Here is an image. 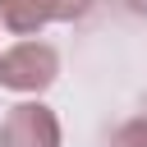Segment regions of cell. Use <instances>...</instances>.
Wrapping results in <instances>:
<instances>
[{"label":"cell","mask_w":147,"mask_h":147,"mask_svg":"<svg viewBox=\"0 0 147 147\" xmlns=\"http://www.w3.org/2000/svg\"><path fill=\"white\" fill-rule=\"evenodd\" d=\"M55 78H60V55H55L51 41L23 37V41H14V46L0 55V87H5V92L37 96V92H46Z\"/></svg>","instance_id":"cell-1"},{"label":"cell","mask_w":147,"mask_h":147,"mask_svg":"<svg viewBox=\"0 0 147 147\" xmlns=\"http://www.w3.org/2000/svg\"><path fill=\"white\" fill-rule=\"evenodd\" d=\"M92 9V0H0V28L14 37H37L46 23H74Z\"/></svg>","instance_id":"cell-2"},{"label":"cell","mask_w":147,"mask_h":147,"mask_svg":"<svg viewBox=\"0 0 147 147\" xmlns=\"http://www.w3.org/2000/svg\"><path fill=\"white\" fill-rule=\"evenodd\" d=\"M0 147H60V119L41 101H18L0 119Z\"/></svg>","instance_id":"cell-3"},{"label":"cell","mask_w":147,"mask_h":147,"mask_svg":"<svg viewBox=\"0 0 147 147\" xmlns=\"http://www.w3.org/2000/svg\"><path fill=\"white\" fill-rule=\"evenodd\" d=\"M110 147H147V119H129L110 133Z\"/></svg>","instance_id":"cell-4"},{"label":"cell","mask_w":147,"mask_h":147,"mask_svg":"<svg viewBox=\"0 0 147 147\" xmlns=\"http://www.w3.org/2000/svg\"><path fill=\"white\" fill-rule=\"evenodd\" d=\"M129 9L133 14H147V0H129Z\"/></svg>","instance_id":"cell-5"}]
</instances>
